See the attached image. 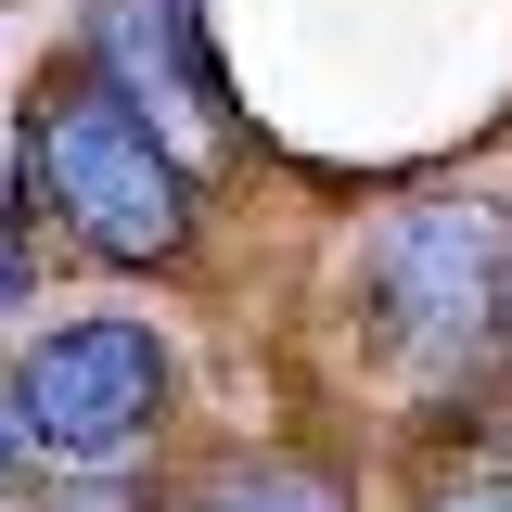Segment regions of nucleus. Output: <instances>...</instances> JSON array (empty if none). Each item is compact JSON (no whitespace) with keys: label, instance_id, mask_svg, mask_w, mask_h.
<instances>
[{"label":"nucleus","instance_id":"20e7f679","mask_svg":"<svg viewBox=\"0 0 512 512\" xmlns=\"http://www.w3.org/2000/svg\"><path fill=\"white\" fill-rule=\"evenodd\" d=\"M90 64L154 116L167 154H231V90H218V64H205L192 0H103V13H90Z\"/></svg>","mask_w":512,"mask_h":512},{"label":"nucleus","instance_id":"423d86ee","mask_svg":"<svg viewBox=\"0 0 512 512\" xmlns=\"http://www.w3.org/2000/svg\"><path fill=\"white\" fill-rule=\"evenodd\" d=\"M13 461H26V397L0 384V474H13Z\"/></svg>","mask_w":512,"mask_h":512},{"label":"nucleus","instance_id":"f257e3e1","mask_svg":"<svg viewBox=\"0 0 512 512\" xmlns=\"http://www.w3.org/2000/svg\"><path fill=\"white\" fill-rule=\"evenodd\" d=\"M26 180H39V205L77 244L116 256V269H154V256L192 244V167L154 141V116L90 52L39 77V103H26Z\"/></svg>","mask_w":512,"mask_h":512},{"label":"nucleus","instance_id":"0eeeda50","mask_svg":"<svg viewBox=\"0 0 512 512\" xmlns=\"http://www.w3.org/2000/svg\"><path fill=\"white\" fill-rule=\"evenodd\" d=\"M436 512H512V487H461V500H436Z\"/></svg>","mask_w":512,"mask_h":512},{"label":"nucleus","instance_id":"7ed1b4c3","mask_svg":"<svg viewBox=\"0 0 512 512\" xmlns=\"http://www.w3.org/2000/svg\"><path fill=\"white\" fill-rule=\"evenodd\" d=\"M26 448H52L77 474H103L128 448L154 436V410H167V346L141 333V320H52L39 346H26Z\"/></svg>","mask_w":512,"mask_h":512},{"label":"nucleus","instance_id":"39448f33","mask_svg":"<svg viewBox=\"0 0 512 512\" xmlns=\"http://www.w3.org/2000/svg\"><path fill=\"white\" fill-rule=\"evenodd\" d=\"M192 512H346V487L308 474V461H218L192 487Z\"/></svg>","mask_w":512,"mask_h":512},{"label":"nucleus","instance_id":"f03ea898","mask_svg":"<svg viewBox=\"0 0 512 512\" xmlns=\"http://www.w3.org/2000/svg\"><path fill=\"white\" fill-rule=\"evenodd\" d=\"M359 295L384 308V333H397L423 372H474V359L500 346V320H512L500 218H487V205H448V192L372 218V244H359Z\"/></svg>","mask_w":512,"mask_h":512}]
</instances>
